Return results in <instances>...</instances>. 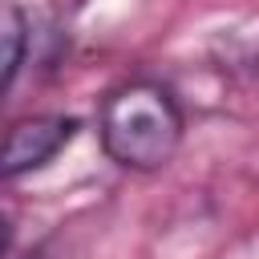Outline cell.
I'll use <instances>...</instances> for the list:
<instances>
[{
  "instance_id": "7a4b0ae2",
  "label": "cell",
  "mask_w": 259,
  "mask_h": 259,
  "mask_svg": "<svg viewBox=\"0 0 259 259\" xmlns=\"http://www.w3.org/2000/svg\"><path fill=\"white\" fill-rule=\"evenodd\" d=\"M77 117H65V113H28V117H16L8 125V138H4V178H20V174H32L40 166H49L73 138H77Z\"/></svg>"
},
{
  "instance_id": "6da1fadb",
  "label": "cell",
  "mask_w": 259,
  "mask_h": 259,
  "mask_svg": "<svg viewBox=\"0 0 259 259\" xmlns=\"http://www.w3.org/2000/svg\"><path fill=\"white\" fill-rule=\"evenodd\" d=\"M186 134V117L178 97L150 77L117 85L101 109H97V138L109 162L134 174H154L162 170Z\"/></svg>"
},
{
  "instance_id": "3957f363",
  "label": "cell",
  "mask_w": 259,
  "mask_h": 259,
  "mask_svg": "<svg viewBox=\"0 0 259 259\" xmlns=\"http://www.w3.org/2000/svg\"><path fill=\"white\" fill-rule=\"evenodd\" d=\"M28 40H32V20L28 12L8 0L4 4V89L16 85L20 69H24V53H28Z\"/></svg>"
}]
</instances>
